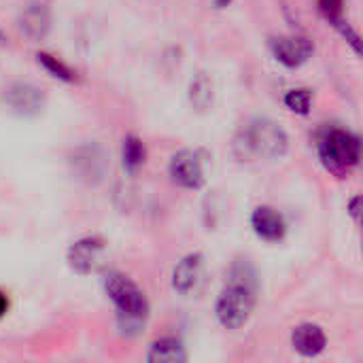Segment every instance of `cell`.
<instances>
[{
  "instance_id": "cell-1",
  "label": "cell",
  "mask_w": 363,
  "mask_h": 363,
  "mask_svg": "<svg viewBox=\"0 0 363 363\" xmlns=\"http://www.w3.org/2000/svg\"><path fill=\"white\" fill-rule=\"evenodd\" d=\"M234 155L242 162L279 160L289 149L287 132L270 119H251L234 136Z\"/></svg>"
},
{
  "instance_id": "cell-2",
  "label": "cell",
  "mask_w": 363,
  "mask_h": 363,
  "mask_svg": "<svg viewBox=\"0 0 363 363\" xmlns=\"http://www.w3.org/2000/svg\"><path fill=\"white\" fill-rule=\"evenodd\" d=\"M104 291L117 308V325L125 336H136L149 319V302L140 287L121 272H108L102 279Z\"/></svg>"
},
{
  "instance_id": "cell-3",
  "label": "cell",
  "mask_w": 363,
  "mask_h": 363,
  "mask_svg": "<svg viewBox=\"0 0 363 363\" xmlns=\"http://www.w3.org/2000/svg\"><path fill=\"white\" fill-rule=\"evenodd\" d=\"M257 287L253 274H247L245 268H234L230 283L217 298L215 317L225 330H240L247 325L255 311L257 302Z\"/></svg>"
},
{
  "instance_id": "cell-4",
  "label": "cell",
  "mask_w": 363,
  "mask_h": 363,
  "mask_svg": "<svg viewBox=\"0 0 363 363\" xmlns=\"http://www.w3.org/2000/svg\"><path fill=\"white\" fill-rule=\"evenodd\" d=\"M319 157L328 172H332L338 179L349 177L359 160H362V143L359 136L342 130V128H330L319 138Z\"/></svg>"
},
{
  "instance_id": "cell-5",
  "label": "cell",
  "mask_w": 363,
  "mask_h": 363,
  "mask_svg": "<svg viewBox=\"0 0 363 363\" xmlns=\"http://www.w3.org/2000/svg\"><path fill=\"white\" fill-rule=\"evenodd\" d=\"M168 174L170 181L183 189H200L204 185V168H202V160L196 151H179L168 166Z\"/></svg>"
},
{
  "instance_id": "cell-6",
  "label": "cell",
  "mask_w": 363,
  "mask_h": 363,
  "mask_svg": "<svg viewBox=\"0 0 363 363\" xmlns=\"http://www.w3.org/2000/svg\"><path fill=\"white\" fill-rule=\"evenodd\" d=\"M104 247L106 245L100 236H85V238L77 240L74 245H70V249L66 253V262H68L70 270L79 277L91 274L100 262Z\"/></svg>"
},
{
  "instance_id": "cell-7",
  "label": "cell",
  "mask_w": 363,
  "mask_h": 363,
  "mask_svg": "<svg viewBox=\"0 0 363 363\" xmlns=\"http://www.w3.org/2000/svg\"><path fill=\"white\" fill-rule=\"evenodd\" d=\"M272 53L283 66L300 68L313 57L315 45L306 36H281V38L272 40Z\"/></svg>"
},
{
  "instance_id": "cell-8",
  "label": "cell",
  "mask_w": 363,
  "mask_h": 363,
  "mask_svg": "<svg viewBox=\"0 0 363 363\" xmlns=\"http://www.w3.org/2000/svg\"><path fill=\"white\" fill-rule=\"evenodd\" d=\"M4 102L6 106H11V111H15L17 115L23 117H32L38 115L45 106V94L43 89H38L36 85L30 83H15L6 89L4 94Z\"/></svg>"
},
{
  "instance_id": "cell-9",
  "label": "cell",
  "mask_w": 363,
  "mask_h": 363,
  "mask_svg": "<svg viewBox=\"0 0 363 363\" xmlns=\"http://www.w3.org/2000/svg\"><path fill=\"white\" fill-rule=\"evenodd\" d=\"M204 279V257L200 253H191L183 257L172 272V289L181 296H191L198 291Z\"/></svg>"
},
{
  "instance_id": "cell-10",
  "label": "cell",
  "mask_w": 363,
  "mask_h": 363,
  "mask_svg": "<svg viewBox=\"0 0 363 363\" xmlns=\"http://www.w3.org/2000/svg\"><path fill=\"white\" fill-rule=\"evenodd\" d=\"M251 228L266 242H281L287 234L285 217L272 206H257L251 215Z\"/></svg>"
},
{
  "instance_id": "cell-11",
  "label": "cell",
  "mask_w": 363,
  "mask_h": 363,
  "mask_svg": "<svg viewBox=\"0 0 363 363\" xmlns=\"http://www.w3.org/2000/svg\"><path fill=\"white\" fill-rule=\"evenodd\" d=\"M291 347L302 357H317V355H321L325 351L328 336H325V332L319 325H315V323H302L291 334Z\"/></svg>"
},
{
  "instance_id": "cell-12",
  "label": "cell",
  "mask_w": 363,
  "mask_h": 363,
  "mask_svg": "<svg viewBox=\"0 0 363 363\" xmlns=\"http://www.w3.org/2000/svg\"><path fill=\"white\" fill-rule=\"evenodd\" d=\"M147 362L153 363H185L187 362V351L179 338H160L149 347Z\"/></svg>"
},
{
  "instance_id": "cell-13",
  "label": "cell",
  "mask_w": 363,
  "mask_h": 363,
  "mask_svg": "<svg viewBox=\"0 0 363 363\" xmlns=\"http://www.w3.org/2000/svg\"><path fill=\"white\" fill-rule=\"evenodd\" d=\"M121 160H123V168L128 172H136L145 164V160H147L145 143L138 136H134V134L125 136L123 138V147H121Z\"/></svg>"
},
{
  "instance_id": "cell-14",
  "label": "cell",
  "mask_w": 363,
  "mask_h": 363,
  "mask_svg": "<svg viewBox=\"0 0 363 363\" xmlns=\"http://www.w3.org/2000/svg\"><path fill=\"white\" fill-rule=\"evenodd\" d=\"M189 100L196 111H206L213 104V81L206 74H198L189 89Z\"/></svg>"
},
{
  "instance_id": "cell-15",
  "label": "cell",
  "mask_w": 363,
  "mask_h": 363,
  "mask_svg": "<svg viewBox=\"0 0 363 363\" xmlns=\"http://www.w3.org/2000/svg\"><path fill=\"white\" fill-rule=\"evenodd\" d=\"M49 28V17H47V11L43 6H34V9H28L23 13V19H21V30L32 36V38H38L47 32Z\"/></svg>"
},
{
  "instance_id": "cell-16",
  "label": "cell",
  "mask_w": 363,
  "mask_h": 363,
  "mask_svg": "<svg viewBox=\"0 0 363 363\" xmlns=\"http://www.w3.org/2000/svg\"><path fill=\"white\" fill-rule=\"evenodd\" d=\"M36 60H38V64H40L51 77H55V79H60V81H66V83H72V81H74V72H72L62 60H57L55 55L40 51V53H36Z\"/></svg>"
},
{
  "instance_id": "cell-17",
  "label": "cell",
  "mask_w": 363,
  "mask_h": 363,
  "mask_svg": "<svg viewBox=\"0 0 363 363\" xmlns=\"http://www.w3.org/2000/svg\"><path fill=\"white\" fill-rule=\"evenodd\" d=\"M313 104V94L311 89H291L285 94V106L298 115H308Z\"/></svg>"
},
{
  "instance_id": "cell-18",
  "label": "cell",
  "mask_w": 363,
  "mask_h": 363,
  "mask_svg": "<svg viewBox=\"0 0 363 363\" xmlns=\"http://www.w3.org/2000/svg\"><path fill=\"white\" fill-rule=\"evenodd\" d=\"M317 6L321 11V15L336 28H340L345 23V0H317Z\"/></svg>"
},
{
  "instance_id": "cell-19",
  "label": "cell",
  "mask_w": 363,
  "mask_h": 363,
  "mask_svg": "<svg viewBox=\"0 0 363 363\" xmlns=\"http://www.w3.org/2000/svg\"><path fill=\"white\" fill-rule=\"evenodd\" d=\"M359 206H362V196H355V198L351 200V206H349L353 219H359Z\"/></svg>"
},
{
  "instance_id": "cell-20",
  "label": "cell",
  "mask_w": 363,
  "mask_h": 363,
  "mask_svg": "<svg viewBox=\"0 0 363 363\" xmlns=\"http://www.w3.org/2000/svg\"><path fill=\"white\" fill-rule=\"evenodd\" d=\"M6 311H9V300H6V296H4V294H0V317H2Z\"/></svg>"
}]
</instances>
